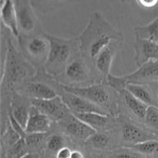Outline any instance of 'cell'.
<instances>
[{
	"label": "cell",
	"mask_w": 158,
	"mask_h": 158,
	"mask_svg": "<svg viewBox=\"0 0 158 158\" xmlns=\"http://www.w3.org/2000/svg\"><path fill=\"white\" fill-rule=\"evenodd\" d=\"M77 40L82 53L95 59L112 41L123 43V36L122 32L114 29L100 12H94Z\"/></svg>",
	"instance_id": "6da1fadb"
},
{
	"label": "cell",
	"mask_w": 158,
	"mask_h": 158,
	"mask_svg": "<svg viewBox=\"0 0 158 158\" xmlns=\"http://www.w3.org/2000/svg\"><path fill=\"white\" fill-rule=\"evenodd\" d=\"M49 43V51L45 67L48 74L57 76L66 69L72 54V43L69 40L46 34L44 35Z\"/></svg>",
	"instance_id": "7a4b0ae2"
},
{
	"label": "cell",
	"mask_w": 158,
	"mask_h": 158,
	"mask_svg": "<svg viewBox=\"0 0 158 158\" xmlns=\"http://www.w3.org/2000/svg\"><path fill=\"white\" fill-rule=\"evenodd\" d=\"M149 81H158V60H151L142 66L129 75L117 77L110 74L106 78L108 84L120 92L125 89L128 83H140Z\"/></svg>",
	"instance_id": "3957f363"
},
{
	"label": "cell",
	"mask_w": 158,
	"mask_h": 158,
	"mask_svg": "<svg viewBox=\"0 0 158 158\" xmlns=\"http://www.w3.org/2000/svg\"><path fill=\"white\" fill-rule=\"evenodd\" d=\"M65 92L75 94L97 105L103 110H110V97L101 85H91L89 86H71L62 85Z\"/></svg>",
	"instance_id": "277c9868"
},
{
	"label": "cell",
	"mask_w": 158,
	"mask_h": 158,
	"mask_svg": "<svg viewBox=\"0 0 158 158\" xmlns=\"http://www.w3.org/2000/svg\"><path fill=\"white\" fill-rule=\"evenodd\" d=\"M61 99L65 105L67 106L69 110L72 112V114L99 113V114H107V112L100 106L75 94L64 91L63 94L61 96Z\"/></svg>",
	"instance_id": "5b68a950"
},
{
	"label": "cell",
	"mask_w": 158,
	"mask_h": 158,
	"mask_svg": "<svg viewBox=\"0 0 158 158\" xmlns=\"http://www.w3.org/2000/svg\"><path fill=\"white\" fill-rule=\"evenodd\" d=\"M32 106L38 112L53 118L60 119L66 115L69 110L67 106L62 100L61 97H57L51 100H31Z\"/></svg>",
	"instance_id": "8992f818"
},
{
	"label": "cell",
	"mask_w": 158,
	"mask_h": 158,
	"mask_svg": "<svg viewBox=\"0 0 158 158\" xmlns=\"http://www.w3.org/2000/svg\"><path fill=\"white\" fill-rule=\"evenodd\" d=\"M134 50L137 66H142L151 60H158V42L147 39L136 38Z\"/></svg>",
	"instance_id": "52a82bcc"
},
{
	"label": "cell",
	"mask_w": 158,
	"mask_h": 158,
	"mask_svg": "<svg viewBox=\"0 0 158 158\" xmlns=\"http://www.w3.org/2000/svg\"><path fill=\"white\" fill-rule=\"evenodd\" d=\"M18 56L13 48H9L6 58V74L11 81H17L28 75L30 67Z\"/></svg>",
	"instance_id": "ba28073f"
},
{
	"label": "cell",
	"mask_w": 158,
	"mask_h": 158,
	"mask_svg": "<svg viewBox=\"0 0 158 158\" xmlns=\"http://www.w3.org/2000/svg\"><path fill=\"white\" fill-rule=\"evenodd\" d=\"M15 5L20 30L30 32L35 29V16L29 0H12Z\"/></svg>",
	"instance_id": "9c48e42d"
},
{
	"label": "cell",
	"mask_w": 158,
	"mask_h": 158,
	"mask_svg": "<svg viewBox=\"0 0 158 158\" xmlns=\"http://www.w3.org/2000/svg\"><path fill=\"white\" fill-rule=\"evenodd\" d=\"M1 19L3 25L10 30L14 37L20 40L18 17L12 0H2Z\"/></svg>",
	"instance_id": "30bf717a"
},
{
	"label": "cell",
	"mask_w": 158,
	"mask_h": 158,
	"mask_svg": "<svg viewBox=\"0 0 158 158\" xmlns=\"http://www.w3.org/2000/svg\"><path fill=\"white\" fill-rule=\"evenodd\" d=\"M66 132L75 138L86 141L89 137L97 132L95 129L89 127L77 117L71 114L65 124Z\"/></svg>",
	"instance_id": "8fae6325"
},
{
	"label": "cell",
	"mask_w": 158,
	"mask_h": 158,
	"mask_svg": "<svg viewBox=\"0 0 158 158\" xmlns=\"http://www.w3.org/2000/svg\"><path fill=\"white\" fill-rule=\"evenodd\" d=\"M118 43H120V42L112 43L110 45L106 46L105 49H103L95 58L96 67L97 68L99 72L106 78V80L108 76L111 74V65L117 52Z\"/></svg>",
	"instance_id": "7c38bea8"
},
{
	"label": "cell",
	"mask_w": 158,
	"mask_h": 158,
	"mask_svg": "<svg viewBox=\"0 0 158 158\" xmlns=\"http://www.w3.org/2000/svg\"><path fill=\"white\" fill-rule=\"evenodd\" d=\"M26 51L32 58L38 60H47L49 51V43L45 36L32 37L26 44Z\"/></svg>",
	"instance_id": "4fadbf2b"
},
{
	"label": "cell",
	"mask_w": 158,
	"mask_h": 158,
	"mask_svg": "<svg viewBox=\"0 0 158 158\" xmlns=\"http://www.w3.org/2000/svg\"><path fill=\"white\" fill-rule=\"evenodd\" d=\"M37 111V110H36ZM51 120L48 116L38 112L30 114L26 134H47L51 127Z\"/></svg>",
	"instance_id": "5bb4252c"
},
{
	"label": "cell",
	"mask_w": 158,
	"mask_h": 158,
	"mask_svg": "<svg viewBox=\"0 0 158 158\" xmlns=\"http://www.w3.org/2000/svg\"><path fill=\"white\" fill-rule=\"evenodd\" d=\"M65 74L73 83H80L87 78L88 70L82 60H75L68 63L65 69Z\"/></svg>",
	"instance_id": "9a60e30c"
},
{
	"label": "cell",
	"mask_w": 158,
	"mask_h": 158,
	"mask_svg": "<svg viewBox=\"0 0 158 158\" xmlns=\"http://www.w3.org/2000/svg\"><path fill=\"white\" fill-rule=\"evenodd\" d=\"M122 136L125 142L131 143V145L153 140L152 137L131 123H125L122 129Z\"/></svg>",
	"instance_id": "2e32d148"
},
{
	"label": "cell",
	"mask_w": 158,
	"mask_h": 158,
	"mask_svg": "<svg viewBox=\"0 0 158 158\" xmlns=\"http://www.w3.org/2000/svg\"><path fill=\"white\" fill-rule=\"evenodd\" d=\"M27 93L36 100H51L59 97L55 90L50 86L41 83H31L26 86Z\"/></svg>",
	"instance_id": "e0dca14e"
},
{
	"label": "cell",
	"mask_w": 158,
	"mask_h": 158,
	"mask_svg": "<svg viewBox=\"0 0 158 158\" xmlns=\"http://www.w3.org/2000/svg\"><path fill=\"white\" fill-rule=\"evenodd\" d=\"M125 89L128 92L131 93L134 97H135L136 98L148 106H157L151 91L142 84L128 83L125 86Z\"/></svg>",
	"instance_id": "ac0fdd59"
},
{
	"label": "cell",
	"mask_w": 158,
	"mask_h": 158,
	"mask_svg": "<svg viewBox=\"0 0 158 158\" xmlns=\"http://www.w3.org/2000/svg\"><path fill=\"white\" fill-rule=\"evenodd\" d=\"M85 123L89 125L97 131L104 127L108 123V114H99V113H86V114H72Z\"/></svg>",
	"instance_id": "d6986e66"
},
{
	"label": "cell",
	"mask_w": 158,
	"mask_h": 158,
	"mask_svg": "<svg viewBox=\"0 0 158 158\" xmlns=\"http://www.w3.org/2000/svg\"><path fill=\"white\" fill-rule=\"evenodd\" d=\"M120 93L123 95L127 106L139 118L144 119L147 109L148 107V105H146L143 102L136 98L135 97H134L126 89H123Z\"/></svg>",
	"instance_id": "ffe728a7"
},
{
	"label": "cell",
	"mask_w": 158,
	"mask_h": 158,
	"mask_svg": "<svg viewBox=\"0 0 158 158\" xmlns=\"http://www.w3.org/2000/svg\"><path fill=\"white\" fill-rule=\"evenodd\" d=\"M136 38L147 39L158 42V15L147 25L134 28Z\"/></svg>",
	"instance_id": "44dd1931"
},
{
	"label": "cell",
	"mask_w": 158,
	"mask_h": 158,
	"mask_svg": "<svg viewBox=\"0 0 158 158\" xmlns=\"http://www.w3.org/2000/svg\"><path fill=\"white\" fill-rule=\"evenodd\" d=\"M126 148H131L144 154H158V140H149L136 144L129 145Z\"/></svg>",
	"instance_id": "7402d4cb"
},
{
	"label": "cell",
	"mask_w": 158,
	"mask_h": 158,
	"mask_svg": "<svg viewBox=\"0 0 158 158\" xmlns=\"http://www.w3.org/2000/svg\"><path fill=\"white\" fill-rule=\"evenodd\" d=\"M11 114L12 115L13 118L23 127L26 131V127L27 126L28 121H29V117H30V114H29V110L26 109V107L23 106H16V107L13 108Z\"/></svg>",
	"instance_id": "603a6c76"
},
{
	"label": "cell",
	"mask_w": 158,
	"mask_h": 158,
	"mask_svg": "<svg viewBox=\"0 0 158 158\" xmlns=\"http://www.w3.org/2000/svg\"><path fill=\"white\" fill-rule=\"evenodd\" d=\"M86 142L93 148L97 149H103L106 148L109 143L110 137L106 134L97 132L91 136Z\"/></svg>",
	"instance_id": "cb8c5ba5"
},
{
	"label": "cell",
	"mask_w": 158,
	"mask_h": 158,
	"mask_svg": "<svg viewBox=\"0 0 158 158\" xmlns=\"http://www.w3.org/2000/svg\"><path fill=\"white\" fill-rule=\"evenodd\" d=\"M144 120L151 127L158 131V106H148Z\"/></svg>",
	"instance_id": "d4e9b609"
},
{
	"label": "cell",
	"mask_w": 158,
	"mask_h": 158,
	"mask_svg": "<svg viewBox=\"0 0 158 158\" xmlns=\"http://www.w3.org/2000/svg\"><path fill=\"white\" fill-rule=\"evenodd\" d=\"M64 140L60 135H52L47 141V148L52 152H58L60 149L64 148Z\"/></svg>",
	"instance_id": "484cf974"
},
{
	"label": "cell",
	"mask_w": 158,
	"mask_h": 158,
	"mask_svg": "<svg viewBox=\"0 0 158 158\" xmlns=\"http://www.w3.org/2000/svg\"><path fill=\"white\" fill-rule=\"evenodd\" d=\"M46 134H27L24 140L26 145L29 148L38 146L45 138Z\"/></svg>",
	"instance_id": "4316f807"
},
{
	"label": "cell",
	"mask_w": 158,
	"mask_h": 158,
	"mask_svg": "<svg viewBox=\"0 0 158 158\" xmlns=\"http://www.w3.org/2000/svg\"><path fill=\"white\" fill-rule=\"evenodd\" d=\"M9 124H10L11 127L13 129V131H15L17 134H19L21 138L25 139V137L27 135L26 131H25L24 128H23V127H22L21 125L13 118V117H12V115L11 114L10 115H9Z\"/></svg>",
	"instance_id": "83f0119b"
},
{
	"label": "cell",
	"mask_w": 158,
	"mask_h": 158,
	"mask_svg": "<svg viewBox=\"0 0 158 158\" xmlns=\"http://www.w3.org/2000/svg\"><path fill=\"white\" fill-rule=\"evenodd\" d=\"M110 158H145L140 154L134 152H119L117 154H114L110 156Z\"/></svg>",
	"instance_id": "f1b7e54d"
},
{
	"label": "cell",
	"mask_w": 158,
	"mask_h": 158,
	"mask_svg": "<svg viewBox=\"0 0 158 158\" xmlns=\"http://www.w3.org/2000/svg\"><path fill=\"white\" fill-rule=\"evenodd\" d=\"M72 151L69 148L64 147L62 149H60L58 152H56V158H70Z\"/></svg>",
	"instance_id": "f546056e"
},
{
	"label": "cell",
	"mask_w": 158,
	"mask_h": 158,
	"mask_svg": "<svg viewBox=\"0 0 158 158\" xmlns=\"http://www.w3.org/2000/svg\"><path fill=\"white\" fill-rule=\"evenodd\" d=\"M140 6L144 8H153L155 7L158 4V0H137Z\"/></svg>",
	"instance_id": "4dcf8cb0"
},
{
	"label": "cell",
	"mask_w": 158,
	"mask_h": 158,
	"mask_svg": "<svg viewBox=\"0 0 158 158\" xmlns=\"http://www.w3.org/2000/svg\"><path fill=\"white\" fill-rule=\"evenodd\" d=\"M20 158H40V156L36 153H25Z\"/></svg>",
	"instance_id": "1f68e13d"
},
{
	"label": "cell",
	"mask_w": 158,
	"mask_h": 158,
	"mask_svg": "<svg viewBox=\"0 0 158 158\" xmlns=\"http://www.w3.org/2000/svg\"><path fill=\"white\" fill-rule=\"evenodd\" d=\"M70 158H84V155L79 151H73Z\"/></svg>",
	"instance_id": "d6a6232c"
},
{
	"label": "cell",
	"mask_w": 158,
	"mask_h": 158,
	"mask_svg": "<svg viewBox=\"0 0 158 158\" xmlns=\"http://www.w3.org/2000/svg\"><path fill=\"white\" fill-rule=\"evenodd\" d=\"M21 156H22V155H20V156H16V157H11V158H20V157H21Z\"/></svg>",
	"instance_id": "836d02e7"
},
{
	"label": "cell",
	"mask_w": 158,
	"mask_h": 158,
	"mask_svg": "<svg viewBox=\"0 0 158 158\" xmlns=\"http://www.w3.org/2000/svg\"><path fill=\"white\" fill-rule=\"evenodd\" d=\"M157 100H158V90H157Z\"/></svg>",
	"instance_id": "e575fe53"
},
{
	"label": "cell",
	"mask_w": 158,
	"mask_h": 158,
	"mask_svg": "<svg viewBox=\"0 0 158 158\" xmlns=\"http://www.w3.org/2000/svg\"><path fill=\"white\" fill-rule=\"evenodd\" d=\"M123 1H125V0H123Z\"/></svg>",
	"instance_id": "d590c367"
}]
</instances>
